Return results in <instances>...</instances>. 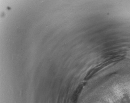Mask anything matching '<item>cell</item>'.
<instances>
[{
  "label": "cell",
  "mask_w": 130,
  "mask_h": 103,
  "mask_svg": "<svg viewBox=\"0 0 130 103\" xmlns=\"http://www.w3.org/2000/svg\"><path fill=\"white\" fill-rule=\"evenodd\" d=\"M120 103H130V97L128 95H125L122 98Z\"/></svg>",
  "instance_id": "1"
}]
</instances>
